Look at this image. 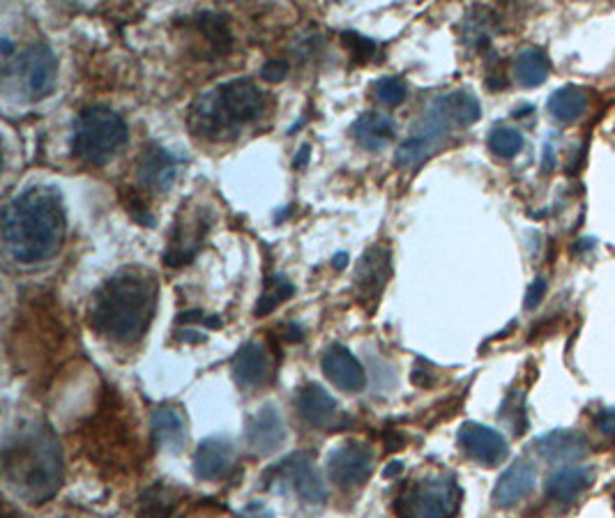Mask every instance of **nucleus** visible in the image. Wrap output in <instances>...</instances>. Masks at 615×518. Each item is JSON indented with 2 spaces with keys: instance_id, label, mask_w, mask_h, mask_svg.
Segmentation results:
<instances>
[{
  "instance_id": "obj_1",
  "label": "nucleus",
  "mask_w": 615,
  "mask_h": 518,
  "mask_svg": "<svg viewBox=\"0 0 615 518\" xmlns=\"http://www.w3.org/2000/svg\"><path fill=\"white\" fill-rule=\"evenodd\" d=\"M67 217L61 192L33 185L3 210V245L16 263H42L63 247Z\"/></svg>"
},
{
  "instance_id": "obj_2",
  "label": "nucleus",
  "mask_w": 615,
  "mask_h": 518,
  "mask_svg": "<svg viewBox=\"0 0 615 518\" xmlns=\"http://www.w3.org/2000/svg\"><path fill=\"white\" fill-rule=\"evenodd\" d=\"M155 309V274L142 268H125L97 291L90 307V325L111 342L127 346L146 334Z\"/></svg>"
},
{
  "instance_id": "obj_3",
  "label": "nucleus",
  "mask_w": 615,
  "mask_h": 518,
  "mask_svg": "<svg viewBox=\"0 0 615 518\" xmlns=\"http://www.w3.org/2000/svg\"><path fill=\"white\" fill-rule=\"evenodd\" d=\"M8 486L24 501L47 503L63 484V454L49 427L33 424L16 431L3 447Z\"/></svg>"
},
{
  "instance_id": "obj_4",
  "label": "nucleus",
  "mask_w": 615,
  "mask_h": 518,
  "mask_svg": "<svg viewBox=\"0 0 615 518\" xmlns=\"http://www.w3.org/2000/svg\"><path fill=\"white\" fill-rule=\"evenodd\" d=\"M263 109L266 95L261 88L251 78H233L194 99L187 125L196 138L214 144L231 141L249 123L259 121Z\"/></svg>"
},
{
  "instance_id": "obj_5",
  "label": "nucleus",
  "mask_w": 615,
  "mask_h": 518,
  "mask_svg": "<svg viewBox=\"0 0 615 518\" xmlns=\"http://www.w3.org/2000/svg\"><path fill=\"white\" fill-rule=\"evenodd\" d=\"M482 115V107L478 97L466 90H454L447 95H439L427 107L425 115L410 127V134L396 150V164L399 166H418L439 150L445 138L456 127H470L478 123Z\"/></svg>"
},
{
  "instance_id": "obj_6",
  "label": "nucleus",
  "mask_w": 615,
  "mask_h": 518,
  "mask_svg": "<svg viewBox=\"0 0 615 518\" xmlns=\"http://www.w3.org/2000/svg\"><path fill=\"white\" fill-rule=\"evenodd\" d=\"M127 141V125L109 107H88L78 113L72 130V152L86 164H107Z\"/></svg>"
},
{
  "instance_id": "obj_7",
  "label": "nucleus",
  "mask_w": 615,
  "mask_h": 518,
  "mask_svg": "<svg viewBox=\"0 0 615 518\" xmlns=\"http://www.w3.org/2000/svg\"><path fill=\"white\" fill-rule=\"evenodd\" d=\"M462 507V489L452 477H429L406 486L394 509L402 518H454Z\"/></svg>"
},
{
  "instance_id": "obj_8",
  "label": "nucleus",
  "mask_w": 615,
  "mask_h": 518,
  "mask_svg": "<svg viewBox=\"0 0 615 518\" xmlns=\"http://www.w3.org/2000/svg\"><path fill=\"white\" fill-rule=\"evenodd\" d=\"M266 486H274L282 491H293L300 501L309 505H319L325 501V484L321 480L319 470H316L311 456L307 452H295L282 458L280 464L272 466L263 474Z\"/></svg>"
},
{
  "instance_id": "obj_9",
  "label": "nucleus",
  "mask_w": 615,
  "mask_h": 518,
  "mask_svg": "<svg viewBox=\"0 0 615 518\" xmlns=\"http://www.w3.org/2000/svg\"><path fill=\"white\" fill-rule=\"evenodd\" d=\"M58 61L49 47L33 45L16 55L14 65L8 70V78H16L30 99L47 97L56 86Z\"/></svg>"
},
{
  "instance_id": "obj_10",
  "label": "nucleus",
  "mask_w": 615,
  "mask_h": 518,
  "mask_svg": "<svg viewBox=\"0 0 615 518\" xmlns=\"http://www.w3.org/2000/svg\"><path fill=\"white\" fill-rule=\"evenodd\" d=\"M390 258H392V251L390 247H383V245H373L371 249L362 254L360 263H357L355 274H353V288H355L357 300H360L362 305L369 307V303L376 305L381 300L383 288L392 272Z\"/></svg>"
},
{
  "instance_id": "obj_11",
  "label": "nucleus",
  "mask_w": 615,
  "mask_h": 518,
  "mask_svg": "<svg viewBox=\"0 0 615 518\" xmlns=\"http://www.w3.org/2000/svg\"><path fill=\"white\" fill-rule=\"evenodd\" d=\"M373 472V452L360 443H346L328 454V474L340 489L362 486Z\"/></svg>"
},
{
  "instance_id": "obj_12",
  "label": "nucleus",
  "mask_w": 615,
  "mask_h": 518,
  "mask_svg": "<svg viewBox=\"0 0 615 518\" xmlns=\"http://www.w3.org/2000/svg\"><path fill=\"white\" fill-rule=\"evenodd\" d=\"M208 229H210V219L206 217L204 210L185 214V222L177 219L171 233L169 249L164 251V263L171 268L192 263V258L198 254V249H201L206 240Z\"/></svg>"
},
{
  "instance_id": "obj_13",
  "label": "nucleus",
  "mask_w": 615,
  "mask_h": 518,
  "mask_svg": "<svg viewBox=\"0 0 615 518\" xmlns=\"http://www.w3.org/2000/svg\"><path fill=\"white\" fill-rule=\"evenodd\" d=\"M459 445L468 458H472L475 464L487 466V468L503 464L509 452L507 441L499 431L489 429L484 424H475V422H468L462 427Z\"/></svg>"
},
{
  "instance_id": "obj_14",
  "label": "nucleus",
  "mask_w": 615,
  "mask_h": 518,
  "mask_svg": "<svg viewBox=\"0 0 615 518\" xmlns=\"http://www.w3.org/2000/svg\"><path fill=\"white\" fill-rule=\"evenodd\" d=\"M286 441V424L282 412L272 404L263 406L259 412L249 417L247 422V445L254 454L270 456L280 449Z\"/></svg>"
},
{
  "instance_id": "obj_15",
  "label": "nucleus",
  "mask_w": 615,
  "mask_h": 518,
  "mask_svg": "<svg viewBox=\"0 0 615 518\" xmlns=\"http://www.w3.org/2000/svg\"><path fill=\"white\" fill-rule=\"evenodd\" d=\"M321 367H323V373L328 375V381L344 392H360L367 385V373L360 360H357L348 348L340 344H332L323 353Z\"/></svg>"
},
{
  "instance_id": "obj_16",
  "label": "nucleus",
  "mask_w": 615,
  "mask_h": 518,
  "mask_svg": "<svg viewBox=\"0 0 615 518\" xmlns=\"http://www.w3.org/2000/svg\"><path fill=\"white\" fill-rule=\"evenodd\" d=\"M233 454L235 449L229 437L224 435L206 437V441L198 443L194 452V474L204 482L220 480V477L231 468Z\"/></svg>"
},
{
  "instance_id": "obj_17",
  "label": "nucleus",
  "mask_w": 615,
  "mask_h": 518,
  "mask_svg": "<svg viewBox=\"0 0 615 518\" xmlns=\"http://www.w3.org/2000/svg\"><path fill=\"white\" fill-rule=\"evenodd\" d=\"M177 157L173 152H169L167 148L160 146H150L146 148L142 162H138L136 175H138V183L148 189H157V192H164L173 185L175 175H177Z\"/></svg>"
},
{
  "instance_id": "obj_18",
  "label": "nucleus",
  "mask_w": 615,
  "mask_h": 518,
  "mask_svg": "<svg viewBox=\"0 0 615 518\" xmlns=\"http://www.w3.org/2000/svg\"><path fill=\"white\" fill-rule=\"evenodd\" d=\"M295 404H297V410H300L303 415V420L313 429L332 427L336 415H340V408H336L332 394L316 383L300 387Z\"/></svg>"
},
{
  "instance_id": "obj_19",
  "label": "nucleus",
  "mask_w": 615,
  "mask_h": 518,
  "mask_svg": "<svg viewBox=\"0 0 615 518\" xmlns=\"http://www.w3.org/2000/svg\"><path fill=\"white\" fill-rule=\"evenodd\" d=\"M594 482V472L586 466H563L546 482V497L553 503L569 505L581 497Z\"/></svg>"
},
{
  "instance_id": "obj_20",
  "label": "nucleus",
  "mask_w": 615,
  "mask_h": 518,
  "mask_svg": "<svg viewBox=\"0 0 615 518\" xmlns=\"http://www.w3.org/2000/svg\"><path fill=\"white\" fill-rule=\"evenodd\" d=\"M233 378L241 387H259L270 378V355L263 344L249 342L237 350L233 360Z\"/></svg>"
},
{
  "instance_id": "obj_21",
  "label": "nucleus",
  "mask_w": 615,
  "mask_h": 518,
  "mask_svg": "<svg viewBox=\"0 0 615 518\" xmlns=\"http://www.w3.org/2000/svg\"><path fill=\"white\" fill-rule=\"evenodd\" d=\"M534 482H538V474L530 464L519 461L509 466L493 489V505L501 509L514 507L534 489Z\"/></svg>"
},
{
  "instance_id": "obj_22",
  "label": "nucleus",
  "mask_w": 615,
  "mask_h": 518,
  "mask_svg": "<svg viewBox=\"0 0 615 518\" xmlns=\"http://www.w3.org/2000/svg\"><path fill=\"white\" fill-rule=\"evenodd\" d=\"M152 441L155 445L177 454L183 452L187 443V420L185 415L173 408V406H162L152 412Z\"/></svg>"
},
{
  "instance_id": "obj_23",
  "label": "nucleus",
  "mask_w": 615,
  "mask_h": 518,
  "mask_svg": "<svg viewBox=\"0 0 615 518\" xmlns=\"http://www.w3.org/2000/svg\"><path fill=\"white\" fill-rule=\"evenodd\" d=\"M538 454L549 464H574L588 454V441L577 431H553L538 441Z\"/></svg>"
},
{
  "instance_id": "obj_24",
  "label": "nucleus",
  "mask_w": 615,
  "mask_h": 518,
  "mask_svg": "<svg viewBox=\"0 0 615 518\" xmlns=\"http://www.w3.org/2000/svg\"><path fill=\"white\" fill-rule=\"evenodd\" d=\"M353 136L355 141L360 144L367 150H383L396 132V123L388 113H379V111H369L362 113L357 121L353 123Z\"/></svg>"
},
{
  "instance_id": "obj_25",
  "label": "nucleus",
  "mask_w": 615,
  "mask_h": 518,
  "mask_svg": "<svg viewBox=\"0 0 615 518\" xmlns=\"http://www.w3.org/2000/svg\"><path fill=\"white\" fill-rule=\"evenodd\" d=\"M590 107V97L583 88L565 86L549 97V113L561 123H571L581 118Z\"/></svg>"
},
{
  "instance_id": "obj_26",
  "label": "nucleus",
  "mask_w": 615,
  "mask_h": 518,
  "mask_svg": "<svg viewBox=\"0 0 615 518\" xmlns=\"http://www.w3.org/2000/svg\"><path fill=\"white\" fill-rule=\"evenodd\" d=\"M551 72V63L544 51L540 49H524L517 61H514V76L524 88L542 86Z\"/></svg>"
},
{
  "instance_id": "obj_27",
  "label": "nucleus",
  "mask_w": 615,
  "mask_h": 518,
  "mask_svg": "<svg viewBox=\"0 0 615 518\" xmlns=\"http://www.w3.org/2000/svg\"><path fill=\"white\" fill-rule=\"evenodd\" d=\"M293 293H295V286L288 282L284 274L270 276L268 282H266V288H263L261 297H259V303H256L254 313L259 316V318L272 313L282 303H286Z\"/></svg>"
},
{
  "instance_id": "obj_28",
  "label": "nucleus",
  "mask_w": 615,
  "mask_h": 518,
  "mask_svg": "<svg viewBox=\"0 0 615 518\" xmlns=\"http://www.w3.org/2000/svg\"><path fill=\"white\" fill-rule=\"evenodd\" d=\"M201 26L204 35L208 37V42L212 45V49L217 53H226L231 49V33H229V24L222 14H212V12H204L201 14Z\"/></svg>"
},
{
  "instance_id": "obj_29",
  "label": "nucleus",
  "mask_w": 615,
  "mask_h": 518,
  "mask_svg": "<svg viewBox=\"0 0 615 518\" xmlns=\"http://www.w3.org/2000/svg\"><path fill=\"white\" fill-rule=\"evenodd\" d=\"M489 148L493 150V155L509 159V157L521 152L524 136H521L519 130H514V127H495L489 134Z\"/></svg>"
},
{
  "instance_id": "obj_30",
  "label": "nucleus",
  "mask_w": 615,
  "mask_h": 518,
  "mask_svg": "<svg viewBox=\"0 0 615 518\" xmlns=\"http://www.w3.org/2000/svg\"><path fill=\"white\" fill-rule=\"evenodd\" d=\"M376 99L385 107H399L404 104V99L408 97V88L399 76H385L381 82H376Z\"/></svg>"
},
{
  "instance_id": "obj_31",
  "label": "nucleus",
  "mask_w": 615,
  "mask_h": 518,
  "mask_svg": "<svg viewBox=\"0 0 615 518\" xmlns=\"http://www.w3.org/2000/svg\"><path fill=\"white\" fill-rule=\"evenodd\" d=\"M173 503L167 497V493L157 486L148 493V497L144 501L142 511H138V518H169Z\"/></svg>"
},
{
  "instance_id": "obj_32",
  "label": "nucleus",
  "mask_w": 615,
  "mask_h": 518,
  "mask_svg": "<svg viewBox=\"0 0 615 518\" xmlns=\"http://www.w3.org/2000/svg\"><path fill=\"white\" fill-rule=\"evenodd\" d=\"M342 39H344V47L357 58V61H369L371 53L376 51L373 39L362 37V35H357V33H344Z\"/></svg>"
},
{
  "instance_id": "obj_33",
  "label": "nucleus",
  "mask_w": 615,
  "mask_h": 518,
  "mask_svg": "<svg viewBox=\"0 0 615 518\" xmlns=\"http://www.w3.org/2000/svg\"><path fill=\"white\" fill-rule=\"evenodd\" d=\"M288 76V63L286 61H268L261 67V78L268 84H280Z\"/></svg>"
},
{
  "instance_id": "obj_34",
  "label": "nucleus",
  "mask_w": 615,
  "mask_h": 518,
  "mask_svg": "<svg viewBox=\"0 0 615 518\" xmlns=\"http://www.w3.org/2000/svg\"><path fill=\"white\" fill-rule=\"evenodd\" d=\"M546 293V282L544 279H534L532 286L528 288L526 293V309H534L540 303H542V297Z\"/></svg>"
},
{
  "instance_id": "obj_35",
  "label": "nucleus",
  "mask_w": 615,
  "mask_h": 518,
  "mask_svg": "<svg viewBox=\"0 0 615 518\" xmlns=\"http://www.w3.org/2000/svg\"><path fill=\"white\" fill-rule=\"evenodd\" d=\"M241 518H274V514L263 503H251L243 509Z\"/></svg>"
},
{
  "instance_id": "obj_36",
  "label": "nucleus",
  "mask_w": 615,
  "mask_h": 518,
  "mask_svg": "<svg viewBox=\"0 0 615 518\" xmlns=\"http://www.w3.org/2000/svg\"><path fill=\"white\" fill-rule=\"evenodd\" d=\"M598 427L608 433V435H615V410H604L598 415Z\"/></svg>"
},
{
  "instance_id": "obj_37",
  "label": "nucleus",
  "mask_w": 615,
  "mask_h": 518,
  "mask_svg": "<svg viewBox=\"0 0 615 518\" xmlns=\"http://www.w3.org/2000/svg\"><path fill=\"white\" fill-rule=\"evenodd\" d=\"M307 159H309V146L305 144V146L300 148V155H297V157L293 159V169H303V166L307 164Z\"/></svg>"
},
{
  "instance_id": "obj_38",
  "label": "nucleus",
  "mask_w": 615,
  "mask_h": 518,
  "mask_svg": "<svg viewBox=\"0 0 615 518\" xmlns=\"http://www.w3.org/2000/svg\"><path fill=\"white\" fill-rule=\"evenodd\" d=\"M346 258H348L346 254H336V256H334V266H336V268H340V270H342V268L346 266Z\"/></svg>"
},
{
  "instance_id": "obj_39",
  "label": "nucleus",
  "mask_w": 615,
  "mask_h": 518,
  "mask_svg": "<svg viewBox=\"0 0 615 518\" xmlns=\"http://www.w3.org/2000/svg\"><path fill=\"white\" fill-rule=\"evenodd\" d=\"M399 470H402V466H399V464H394L392 468H385V477H394V474L399 472Z\"/></svg>"
},
{
  "instance_id": "obj_40",
  "label": "nucleus",
  "mask_w": 615,
  "mask_h": 518,
  "mask_svg": "<svg viewBox=\"0 0 615 518\" xmlns=\"http://www.w3.org/2000/svg\"><path fill=\"white\" fill-rule=\"evenodd\" d=\"M10 51H12V45H10V39L5 37V39H3V53L10 55Z\"/></svg>"
},
{
  "instance_id": "obj_41",
  "label": "nucleus",
  "mask_w": 615,
  "mask_h": 518,
  "mask_svg": "<svg viewBox=\"0 0 615 518\" xmlns=\"http://www.w3.org/2000/svg\"><path fill=\"white\" fill-rule=\"evenodd\" d=\"M611 495H613V505H615V486L611 489Z\"/></svg>"
}]
</instances>
